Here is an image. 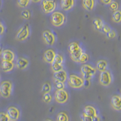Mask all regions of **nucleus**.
Masks as SVG:
<instances>
[{
  "instance_id": "obj_1",
  "label": "nucleus",
  "mask_w": 121,
  "mask_h": 121,
  "mask_svg": "<svg viewBox=\"0 0 121 121\" xmlns=\"http://www.w3.org/2000/svg\"><path fill=\"white\" fill-rule=\"evenodd\" d=\"M65 17L62 13L60 12H55L51 15L50 21L55 27H60L64 24Z\"/></svg>"
},
{
  "instance_id": "obj_2",
  "label": "nucleus",
  "mask_w": 121,
  "mask_h": 121,
  "mask_svg": "<svg viewBox=\"0 0 121 121\" xmlns=\"http://www.w3.org/2000/svg\"><path fill=\"white\" fill-rule=\"evenodd\" d=\"M12 90V84L10 81H4L0 84V95L3 98H9Z\"/></svg>"
},
{
  "instance_id": "obj_3",
  "label": "nucleus",
  "mask_w": 121,
  "mask_h": 121,
  "mask_svg": "<svg viewBox=\"0 0 121 121\" xmlns=\"http://www.w3.org/2000/svg\"><path fill=\"white\" fill-rule=\"evenodd\" d=\"M81 72L82 74V78L84 80H90L95 75L96 72V70L88 64L82 65L81 68Z\"/></svg>"
},
{
  "instance_id": "obj_4",
  "label": "nucleus",
  "mask_w": 121,
  "mask_h": 121,
  "mask_svg": "<svg viewBox=\"0 0 121 121\" xmlns=\"http://www.w3.org/2000/svg\"><path fill=\"white\" fill-rule=\"evenodd\" d=\"M68 83L72 88H80L83 87L84 79L75 74H70L68 78Z\"/></svg>"
},
{
  "instance_id": "obj_5",
  "label": "nucleus",
  "mask_w": 121,
  "mask_h": 121,
  "mask_svg": "<svg viewBox=\"0 0 121 121\" xmlns=\"http://www.w3.org/2000/svg\"><path fill=\"white\" fill-rule=\"evenodd\" d=\"M30 35V28L29 25H24L19 29L16 34V39L19 41H23L29 37Z\"/></svg>"
},
{
  "instance_id": "obj_6",
  "label": "nucleus",
  "mask_w": 121,
  "mask_h": 121,
  "mask_svg": "<svg viewBox=\"0 0 121 121\" xmlns=\"http://www.w3.org/2000/svg\"><path fill=\"white\" fill-rule=\"evenodd\" d=\"M54 98L59 104H64L69 99V94L64 90H57L55 93Z\"/></svg>"
},
{
  "instance_id": "obj_7",
  "label": "nucleus",
  "mask_w": 121,
  "mask_h": 121,
  "mask_svg": "<svg viewBox=\"0 0 121 121\" xmlns=\"http://www.w3.org/2000/svg\"><path fill=\"white\" fill-rule=\"evenodd\" d=\"M56 7V3L55 0H43L42 9L45 13H50L54 11Z\"/></svg>"
},
{
  "instance_id": "obj_8",
  "label": "nucleus",
  "mask_w": 121,
  "mask_h": 121,
  "mask_svg": "<svg viewBox=\"0 0 121 121\" xmlns=\"http://www.w3.org/2000/svg\"><path fill=\"white\" fill-rule=\"evenodd\" d=\"M112 77L110 72L106 70L100 72L99 74V82L103 86H108L112 82Z\"/></svg>"
},
{
  "instance_id": "obj_9",
  "label": "nucleus",
  "mask_w": 121,
  "mask_h": 121,
  "mask_svg": "<svg viewBox=\"0 0 121 121\" xmlns=\"http://www.w3.org/2000/svg\"><path fill=\"white\" fill-rule=\"evenodd\" d=\"M6 114L10 121H16L20 117V112L17 108L15 107H10L7 108Z\"/></svg>"
},
{
  "instance_id": "obj_10",
  "label": "nucleus",
  "mask_w": 121,
  "mask_h": 121,
  "mask_svg": "<svg viewBox=\"0 0 121 121\" xmlns=\"http://www.w3.org/2000/svg\"><path fill=\"white\" fill-rule=\"evenodd\" d=\"M43 38L44 43L48 45H53L55 42V36L48 30H45L43 33Z\"/></svg>"
},
{
  "instance_id": "obj_11",
  "label": "nucleus",
  "mask_w": 121,
  "mask_h": 121,
  "mask_svg": "<svg viewBox=\"0 0 121 121\" xmlns=\"http://www.w3.org/2000/svg\"><path fill=\"white\" fill-rule=\"evenodd\" d=\"M2 60H7V61H11L13 62L15 59V53L10 50H2L1 54Z\"/></svg>"
},
{
  "instance_id": "obj_12",
  "label": "nucleus",
  "mask_w": 121,
  "mask_h": 121,
  "mask_svg": "<svg viewBox=\"0 0 121 121\" xmlns=\"http://www.w3.org/2000/svg\"><path fill=\"white\" fill-rule=\"evenodd\" d=\"M53 78L55 80L65 82L67 79V75L66 72L63 69L56 72H54Z\"/></svg>"
},
{
  "instance_id": "obj_13",
  "label": "nucleus",
  "mask_w": 121,
  "mask_h": 121,
  "mask_svg": "<svg viewBox=\"0 0 121 121\" xmlns=\"http://www.w3.org/2000/svg\"><path fill=\"white\" fill-rule=\"evenodd\" d=\"M56 55L55 51L52 49H48L44 52L43 58L45 62L48 64H52L53 62L54 58Z\"/></svg>"
},
{
  "instance_id": "obj_14",
  "label": "nucleus",
  "mask_w": 121,
  "mask_h": 121,
  "mask_svg": "<svg viewBox=\"0 0 121 121\" xmlns=\"http://www.w3.org/2000/svg\"><path fill=\"white\" fill-rule=\"evenodd\" d=\"M29 62V60L23 57H19L16 60L15 65L19 70H24L27 67Z\"/></svg>"
},
{
  "instance_id": "obj_15",
  "label": "nucleus",
  "mask_w": 121,
  "mask_h": 121,
  "mask_svg": "<svg viewBox=\"0 0 121 121\" xmlns=\"http://www.w3.org/2000/svg\"><path fill=\"white\" fill-rule=\"evenodd\" d=\"M121 97L119 95H113L111 98V105L112 107L116 110H121Z\"/></svg>"
},
{
  "instance_id": "obj_16",
  "label": "nucleus",
  "mask_w": 121,
  "mask_h": 121,
  "mask_svg": "<svg viewBox=\"0 0 121 121\" xmlns=\"http://www.w3.org/2000/svg\"><path fill=\"white\" fill-rule=\"evenodd\" d=\"M14 67V64L13 62L2 60L1 62V68L4 72H9L13 70Z\"/></svg>"
},
{
  "instance_id": "obj_17",
  "label": "nucleus",
  "mask_w": 121,
  "mask_h": 121,
  "mask_svg": "<svg viewBox=\"0 0 121 121\" xmlns=\"http://www.w3.org/2000/svg\"><path fill=\"white\" fill-rule=\"evenodd\" d=\"M60 7L64 10L67 11L74 6V0H60Z\"/></svg>"
},
{
  "instance_id": "obj_18",
  "label": "nucleus",
  "mask_w": 121,
  "mask_h": 121,
  "mask_svg": "<svg viewBox=\"0 0 121 121\" xmlns=\"http://www.w3.org/2000/svg\"><path fill=\"white\" fill-rule=\"evenodd\" d=\"M83 114L91 117H93L97 115L96 109L91 105L85 106L84 108V110H83Z\"/></svg>"
},
{
  "instance_id": "obj_19",
  "label": "nucleus",
  "mask_w": 121,
  "mask_h": 121,
  "mask_svg": "<svg viewBox=\"0 0 121 121\" xmlns=\"http://www.w3.org/2000/svg\"><path fill=\"white\" fill-rule=\"evenodd\" d=\"M82 4L85 9L91 11L93 9L95 6V0H82Z\"/></svg>"
},
{
  "instance_id": "obj_20",
  "label": "nucleus",
  "mask_w": 121,
  "mask_h": 121,
  "mask_svg": "<svg viewBox=\"0 0 121 121\" xmlns=\"http://www.w3.org/2000/svg\"><path fill=\"white\" fill-rule=\"evenodd\" d=\"M82 52V49L81 47H79V48H78V49L75 50L72 52L69 53H70V56L71 59H72L73 61H74V62H77L79 57L80 56V55H81Z\"/></svg>"
},
{
  "instance_id": "obj_21",
  "label": "nucleus",
  "mask_w": 121,
  "mask_h": 121,
  "mask_svg": "<svg viewBox=\"0 0 121 121\" xmlns=\"http://www.w3.org/2000/svg\"><path fill=\"white\" fill-rule=\"evenodd\" d=\"M108 63L107 60H99L96 63V69L97 70L101 72H104L105 70H107V68Z\"/></svg>"
},
{
  "instance_id": "obj_22",
  "label": "nucleus",
  "mask_w": 121,
  "mask_h": 121,
  "mask_svg": "<svg viewBox=\"0 0 121 121\" xmlns=\"http://www.w3.org/2000/svg\"><path fill=\"white\" fill-rule=\"evenodd\" d=\"M93 26L95 29L98 30H101L104 25L103 21L102 19H100V18H95V19H94L93 21Z\"/></svg>"
},
{
  "instance_id": "obj_23",
  "label": "nucleus",
  "mask_w": 121,
  "mask_h": 121,
  "mask_svg": "<svg viewBox=\"0 0 121 121\" xmlns=\"http://www.w3.org/2000/svg\"><path fill=\"white\" fill-rule=\"evenodd\" d=\"M112 20L114 21V22H116V23H119V22H121V12L120 10H116L112 14Z\"/></svg>"
},
{
  "instance_id": "obj_24",
  "label": "nucleus",
  "mask_w": 121,
  "mask_h": 121,
  "mask_svg": "<svg viewBox=\"0 0 121 121\" xmlns=\"http://www.w3.org/2000/svg\"><path fill=\"white\" fill-rule=\"evenodd\" d=\"M56 121H69V117L64 112H60L56 116Z\"/></svg>"
},
{
  "instance_id": "obj_25",
  "label": "nucleus",
  "mask_w": 121,
  "mask_h": 121,
  "mask_svg": "<svg viewBox=\"0 0 121 121\" xmlns=\"http://www.w3.org/2000/svg\"><path fill=\"white\" fill-rule=\"evenodd\" d=\"M88 59H89V56H88V54H87L86 53L82 52L81 55H80V56L79 57L77 62L81 64L85 63V62H87Z\"/></svg>"
},
{
  "instance_id": "obj_26",
  "label": "nucleus",
  "mask_w": 121,
  "mask_h": 121,
  "mask_svg": "<svg viewBox=\"0 0 121 121\" xmlns=\"http://www.w3.org/2000/svg\"><path fill=\"white\" fill-rule=\"evenodd\" d=\"M51 67L52 70L53 71V72H58V71H60V70L63 69L62 65L56 63V62H53L51 64Z\"/></svg>"
},
{
  "instance_id": "obj_27",
  "label": "nucleus",
  "mask_w": 121,
  "mask_h": 121,
  "mask_svg": "<svg viewBox=\"0 0 121 121\" xmlns=\"http://www.w3.org/2000/svg\"><path fill=\"white\" fill-rule=\"evenodd\" d=\"M42 91L43 93H50L51 91L52 86L49 82H45L42 85Z\"/></svg>"
},
{
  "instance_id": "obj_28",
  "label": "nucleus",
  "mask_w": 121,
  "mask_h": 121,
  "mask_svg": "<svg viewBox=\"0 0 121 121\" xmlns=\"http://www.w3.org/2000/svg\"><path fill=\"white\" fill-rule=\"evenodd\" d=\"M79 47V45L78 43H76V42H73V43H70L68 46V51L69 53H70L75 50L78 49Z\"/></svg>"
},
{
  "instance_id": "obj_29",
  "label": "nucleus",
  "mask_w": 121,
  "mask_h": 121,
  "mask_svg": "<svg viewBox=\"0 0 121 121\" xmlns=\"http://www.w3.org/2000/svg\"><path fill=\"white\" fill-rule=\"evenodd\" d=\"M17 4L18 6L22 8L27 7L30 4V0H17Z\"/></svg>"
},
{
  "instance_id": "obj_30",
  "label": "nucleus",
  "mask_w": 121,
  "mask_h": 121,
  "mask_svg": "<svg viewBox=\"0 0 121 121\" xmlns=\"http://www.w3.org/2000/svg\"><path fill=\"white\" fill-rule=\"evenodd\" d=\"M43 100L45 103H50L52 100V96L50 93H44L43 96Z\"/></svg>"
},
{
  "instance_id": "obj_31",
  "label": "nucleus",
  "mask_w": 121,
  "mask_h": 121,
  "mask_svg": "<svg viewBox=\"0 0 121 121\" xmlns=\"http://www.w3.org/2000/svg\"><path fill=\"white\" fill-rule=\"evenodd\" d=\"M54 84H55V88L57 90H63L65 88V84L64 82H62L59 81L57 80H55L54 81Z\"/></svg>"
},
{
  "instance_id": "obj_32",
  "label": "nucleus",
  "mask_w": 121,
  "mask_h": 121,
  "mask_svg": "<svg viewBox=\"0 0 121 121\" xmlns=\"http://www.w3.org/2000/svg\"><path fill=\"white\" fill-rule=\"evenodd\" d=\"M64 61V58L62 57V56H61L59 54H56L55 56V58H54L53 62H56V63H58L59 64L62 65Z\"/></svg>"
},
{
  "instance_id": "obj_33",
  "label": "nucleus",
  "mask_w": 121,
  "mask_h": 121,
  "mask_svg": "<svg viewBox=\"0 0 121 121\" xmlns=\"http://www.w3.org/2000/svg\"><path fill=\"white\" fill-rule=\"evenodd\" d=\"M21 16L24 19H29L30 17H31V13H30V12L28 10H23L21 12Z\"/></svg>"
},
{
  "instance_id": "obj_34",
  "label": "nucleus",
  "mask_w": 121,
  "mask_h": 121,
  "mask_svg": "<svg viewBox=\"0 0 121 121\" xmlns=\"http://www.w3.org/2000/svg\"><path fill=\"white\" fill-rule=\"evenodd\" d=\"M119 7V5L118 3L116 1H112V3L110 4V9L112 11H116V10H117Z\"/></svg>"
},
{
  "instance_id": "obj_35",
  "label": "nucleus",
  "mask_w": 121,
  "mask_h": 121,
  "mask_svg": "<svg viewBox=\"0 0 121 121\" xmlns=\"http://www.w3.org/2000/svg\"><path fill=\"white\" fill-rule=\"evenodd\" d=\"M10 119L9 118L7 114L4 112H0V121H9Z\"/></svg>"
},
{
  "instance_id": "obj_36",
  "label": "nucleus",
  "mask_w": 121,
  "mask_h": 121,
  "mask_svg": "<svg viewBox=\"0 0 121 121\" xmlns=\"http://www.w3.org/2000/svg\"><path fill=\"white\" fill-rule=\"evenodd\" d=\"M106 35H107V36L108 38L113 39L116 36V33L115 31H114V30H112V29H111L108 33H106Z\"/></svg>"
},
{
  "instance_id": "obj_37",
  "label": "nucleus",
  "mask_w": 121,
  "mask_h": 121,
  "mask_svg": "<svg viewBox=\"0 0 121 121\" xmlns=\"http://www.w3.org/2000/svg\"><path fill=\"white\" fill-rule=\"evenodd\" d=\"M101 30H102V32H103L104 33H105L106 34V33H108V32L109 31L111 30V29H110V27L108 26V25L104 24Z\"/></svg>"
},
{
  "instance_id": "obj_38",
  "label": "nucleus",
  "mask_w": 121,
  "mask_h": 121,
  "mask_svg": "<svg viewBox=\"0 0 121 121\" xmlns=\"http://www.w3.org/2000/svg\"><path fill=\"white\" fill-rule=\"evenodd\" d=\"M81 121H92V117L82 114L81 115Z\"/></svg>"
},
{
  "instance_id": "obj_39",
  "label": "nucleus",
  "mask_w": 121,
  "mask_h": 121,
  "mask_svg": "<svg viewBox=\"0 0 121 121\" xmlns=\"http://www.w3.org/2000/svg\"><path fill=\"white\" fill-rule=\"evenodd\" d=\"M90 85V80H84L83 87H85V88H88Z\"/></svg>"
},
{
  "instance_id": "obj_40",
  "label": "nucleus",
  "mask_w": 121,
  "mask_h": 121,
  "mask_svg": "<svg viewBox=\"0 0 121 121\" xmlns=\"http://www.w3.org/2000/svg\"><path fill=\"white\" fill-rule=\"evenodd\" d=\"M4 30H5V29H4V26L3 25V24L0 22V35H2L4 32Z\"/></svg>"
},
{
  "instance_id": "obj_41",
  "label": "nucleus",
  "mask_w": 121,
  "mask_h": 121,
  "mask_svg": "<svg viewBox=\"0 0 121 121\" xmlns=\"http://www.w3.org/2000/svg\"><path fill=\"white\" fill-rule=\"evenodd\" d=\"M104 4H110L112 2V0H100Z\"/></svg>"
},
{
  "instance_id": "obj_42",
  "label": "nucleus",
  "mask_w": 121,
  "mask_h": 121,
  "mask_svg": "<svg viewBox=\"0 0 121 121\" xmlns=\"http://www.w3.org/2000/svg\"><path fill=\"white\" fill-rule=\"evenodd\" d=\"M92 121H100V118L99 116L96 115L92 117Z\"/></svg>"
},
{
  "instance_id": "obj_43",
  "label": "nucleus",
  "mask_w": 121,
  "mask_h": 121,
  "mask_svg": "<svg viewBox=\"0 0 121 121\" xmlns=\"http://www.w3.org/2000/svg\"><path fill=\"white\" fill-rule=\"evenodd\" d=\"M32 2H33V3H39V2L41 1V0H31Z\"/></svg>"
},
{
  "instance_id": "obj_44",
  "label": "nucleus",
  "mask_w": 121,
  "mask_h": 121,
  "mask_svg": "<svg viewBox=\"0 0 121 121\" xmlns=\"http://www.w3.org/2000/svg\"><path fill=\"white\" fill-rule=\"evenodd\" d=\"M1 52H2V48H1V47H0V56H1Z\"/></svg>"
},
{
  "instance_id": "obj_45",
  "label": "nucleus",
  "mask_w": 121,
  "mask_h": 121,
  "mask_svg": "<svg viewBox=\"0 0 121 121\" xmlns=\"http://www.w3.org/2000/svg\"><path fill=\"white\" fill-rule=\"evenodd\" d=\"M44 121H52V120H50V119H46V120H45Z\"/></svg>"
},
{
  "instance_id": "obj_46",
  "label": "nucleus",
  "mask_w": 121,
  "mask_h": 121,
  "mask_svg": "<svg viewBox=\"0 0 121 121\" xmlns=\"http://www.w3.org/2000/svg\"><path fill=\"white\" fill-rule=\"evenodd\" d=\"M0 5H1V1H0Z\"/></svg>"
},
{
  "instance_id": "obj_47",
  "label": "nucleus",
  "mask_w": 121,
  "mask_h": 121,
  "mask_svg": "<svg viewBox=\"0 0 121 121\" xmlns=\"http://www.w3.org/2000/svg\"></svg>"
}]
</instances>
